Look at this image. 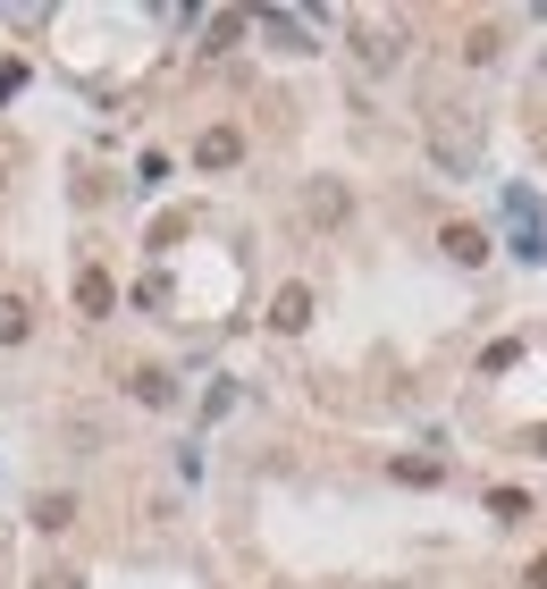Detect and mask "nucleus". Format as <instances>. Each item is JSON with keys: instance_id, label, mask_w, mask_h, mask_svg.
Returning a JSON list of instances; mask_svg holds the SVG:
<instances>
[{"instance_id": "obj_10", "label": "nucleus", "mask_w": 547, "mask_h": 589, "mask_svg": "<svg viewBox=\"0 0 547 589\" xmlns=\"http://www.w3.org/2000/svg\"><path fill=\"white\" fill-rule=\"evenodd\" d=\"M396 480H413V489H430V480H438V464H430V455H405V464H396Z\"/></svg>"}, {"instance_id": "obj_2", "label": "nucleus", "mask_w": 547, "mask_h": 589, "mask_svg": "<svg viewBox=\"0 0 547 589\" xmlns=\"http://www.w3.org/2000/svg\"><path fill=\"white\" fill-rule=\"evenodd\" d=\"M270 329H312V286H278V304H270Z\"/></svg>"}, {"instance_id": "obj_6", "label": "nucleus", "mask_w": 547, "mask_h": 589, "mask_svg": "<svg viewBox=\"0 0 547 589\" xmlns=\"http://www.w3.org/2000/svg\"><path fill=\"white\" fill-rule=\"evenodd\" d=\"M76 304H85V311H110V304H119L110 270H85V279H76Z\"/></svg>"}, {"instance_id": "obj_7", "label": "nucleus", "mask_w": 547, "mask_h": 589, "mask_svg": "<svg viewBox=\"0 0 547 589\" xmlns=\"http://www.w3.org/2000/svg\"><path fill=\"white\" fill-rule=\"evenodd\" d=\"M135 396H144V404H177V379L144 363V371H135Z\"/></svg>"}, {"instance_id": "obj_11", "label": "nucleus", "mask_w": 547, "mask_h": 589, "mask_svg": "<svg viewBox=\"0 0 547 589\" xmlns=\"http://www.w3.org/2000/svg\"><path fill=\"white\" fill-rule=\"evenodd\" d=\"M34 589H85V581H76V573H42Z\"/></svg>"}, {"instance_id": "obj_5", "label": "nucleus", "mask_w": 547, "mask_h": 589, "mask_svg": "<svg viewBox=\"0 0 547 589\" xmlns=\"http://www.w3.org/2000/svg\"><path fill=\"white\" fill-rule=\"evenodd\" d=\"M34 523H42V530H67V523H76V496H67V489L34 496Z\"/></svg>"}, {"instance_id": "obj_9", "label": "nucleus", "mask_w": 547, "mask_h": 589, "mask_svg": "<svg viewBox=\"0 0 547 589\" xmlns=\"http://www.w3.org/2000/svg\"><path fill=\"white\" fill-rule=\"evenodd\" d=\"M488 514H497V523H522V514H531V496H514V489H497V496H488Z\"/></svg>"}, {"instance_id": "obj_8", "label": "nucleus", "mask_w": 547, "mask_h": 589, "mask_svg": "<svg viewBox=\"0 0 547 589\" xmlns=\"http://www.w3.org/2000/svg\"><path fill=\"white\" fill-rule=\"evenodd\" d=\"M312 219H328V228H337V219H346V186H312Z\"/></svg>"}, {"instance_id": "obj_4", "label": "nucleus", "mask_w": 547, "mask_h": 589, "mask_svg": "<svg viewBox=\"0 0 547 589\" xmlns=\"http://www.w3.org/2000/svg\"><path fill=\"white\" fill-rule=\"evenodd\" d=\"M438 245H447V261H463V270H472V261H488V236H481V228H447Z\"/></svg>"}, {"instance_id": "obj_1", "label": "nucleus", "mask_w": 547, "mask_h": 589, "mask_svg": "<svg viewBox=\"0 0 547 589\" xmlns=\"http://www.w3.org/2000/svg\"><path fill=\"white\" fill-rule=\"evenodd\" d=\"M194 160H202V169H236V160H245V135H236V126H202Z\"/></svg>"}, {"instance_id": "obj_12", "label": "nucleus", "mask_w": 547, "mask_h": 589, "mask_svg": "<svg viewBox=\"0 0 547 589\" xmlns=\"http://www.w3.org/2000/svg\"><path fill=\"white\" fill-rule=\"evenodd\" d=\"M531 589H547V556H539V564H531Z\"/></svg>"}, {"instance_id": "obj_3", "label": "nucleus", "mask_w": 547, "mask_h": 589, "mask_svg": "<svg viewBox=\"0 0 547 589\" xmlns=\"http://www.w3.org/2000/svg\"><path fill=\"white\" fill-rule=\"evenodd\" d=\"M34 338V304L26 295H0V345H26Z\"/></svg>"}]
</instances>
